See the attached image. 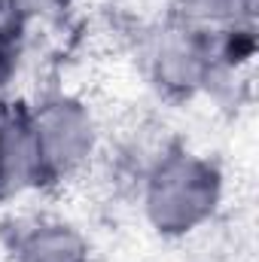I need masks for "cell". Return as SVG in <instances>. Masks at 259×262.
<instances>
[{"label": "cell", "instance_id": "obj_1", "mask_svg": "<svg viewBox=\"0 0 259 262\" xmlns=\"http://www.w3.org/2000/svg\"><path fill=\"white\" fill-rule=\"evenodd\" d=\"M223 171L213 159L174 146L143 177V216L162 238H186L207 226L223 204Z\"/></svg>", "mask_w": 259, "mask_h": 262}, {"label": "cell", "instance_id": "obj_2", "mask_svg": "<svg viewBox=\"0 0 259 262\" xmlns=\"http://www.w3.org/2000/svg\"><path fill=\"white\" fill-rule=\"evenodd\" d=\"M143 64L153 89L168 101H189L198 92H207L217 82L210 28H198L174 15V21L162 25L146 40Z\"/></svg>", "mask_w": 259, "mask_h": 262}, {"label": "cell", "instance_id": "obj_3", "mask_svg": "<svg viewBox=\"0 0 259 262\" xmlns=\"http://www.w3.org/2000/svg\"><path fill=\"white\" fill-rule=\"evenodd\" d=\"M31 128L43 183L70 180L98 149V122L92 110L73 95H49L31 107Z\"/></svg>", "mask_w": 259, "mask_h": 262}, {"label": "cell", "instance_id": "obj_4", "mask_svg": "<svg viewBox=\"0 0 259 262\" xmlns=\"http://www.w3.org/2000/svg\"><path fill=\"white\" fill-rule=\"evenodd\" d=\"M43 168L31 128V107L0 104V201L40 189Z\"/></svg>", "mask_w": 259, "mask_h": 262}, {"label": "cell", "instance_id": "obj_5", "mask_svg": "<svg viewBox=\"0 0 259 262\" xmlns=\"http://www.w3.org/2000/svg\"><path fill=\"white\" fill-rule=\"evenodd\" d=\"M12 262H92V253L79 229L58 220H43L15 238Z\"/></svg>", "mask_w": 259, "mask_h": 262}, {"label": "cell", "instance_id": "obj_6", "mask_svg": "<svg viewBox=\"0 0 259 262\" xmlns=\"http://www.w3.org/2000/svg\"><path fill=\"white\" fill-rule=\"evenodd\" d=\"M177 18L198 28H223L256 18V0H177Z\"/></svg>", "mask_w": 259, "mask_h": 262}, {"label": "cell", "instance_id": "obj_7", "mask_svg": "<svg viewBox=\"0 0 259 262\" xmlns=\"http://www.w3.org/2000/svg\"><path fill=\"white\" fill-rule=\"evenodd\" d=\"M70 0H12V12L9 18H52L61 15Z\"/></svg>", "mask_w": 259, "mask_h": 262}, {"label": "cell", "instance_id": "obj_8", "mask_svg": "<svg viewBox=\"0 0 259 262\" xmlns=\"http://www.w3.org/2000/svg\"><path fill=\"white\" fill-rule=\"evenodd\" d=\"M15 67V21L0 18V89L9 82Z\"/></svg>", "mask_w": 259, "mask_h": 262}, {"label": "cell", "instance_id": "obj_9", "mask_svg": "<svg viewBox=\"0 0 259 262\" xmlns=\"http://www.w3.org/2000/svg\"><path fill=\"white\" fill-rule=\"evenodd\" d=\"M9 12H12V0H0V18H9Z\"/></svg>", "mask_w": 259, "mask_h": 262}]
</instances>
